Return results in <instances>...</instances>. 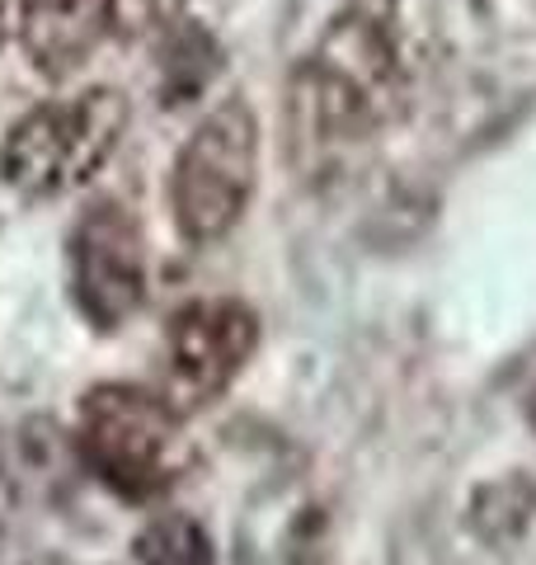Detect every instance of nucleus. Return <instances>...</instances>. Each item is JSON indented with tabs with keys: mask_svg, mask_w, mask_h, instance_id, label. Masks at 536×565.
I'll use <instances>...</instances> for the list:
<instances>
[{
	"mask_svg": "<svg viewBox=\"0 0 536 565\" xmlns=\"http://www.w3.org/2000/svg\"><path fill=\"white\" fill-rule=\"evenodd\" d=\"M400 47L382 14L344 10L292 71V132L315 156L349 151L396 114Z\"/></svg>",
	"mask_w": 536,
	"mask_h": 565,
	"instance_id": "obj_1",
	"label": "nucleus"
},
{
	"mask_svg": "<svg viewBox=\"0 0 536 565\" xmlns=\"http://www.w3.org/2000/svg\"><path fill=\"white\" fill-rule=\"evenodd\" d=\"M128 95L114 85L33 104L0 141V180L24 199H62L109 166L128 132Z\"/></svg>",
	"mask_w": 536,
	"mask_h": 565,
	"instance_id": "obj_2",
	"label": "nucleus"
},
{
	"mask_svg": "<svg viewBox=\"0 0 536 565\" xmlns=\"http://www.w3.org/2000/svg\"><path fill=\"white\" fill-rule=\"evenodd\" d=\"M76 444L85 467L122 500H156L189 467L184 415L156 386L104 382L85 392Z\"/></svg>",
	"mask_w": 536,
	"mask_h": 565,
	"instance_id": "obj_3",
	"label": "nucleus"
},
{
	"mask_svg": "<svg viewBox=\"0 0 536 565\" xmlns=\"http://www.w3.org/2000/svg\"><path fill=\"white\" fill-rule=\"evenodd\" d=\"M259 184V118L245 99H222L184 137L170 170V207L179 236L222 241L245 217Z\"/></svg>",
	"mask_w": 536,
	"mask_h": 565,
	"instance_id": "obj_4",
	"label": "nucleus"
},
{
	"mask_svg": "<svg viewBox=\"0 0 536 565\" xmlns=\"http://www.w3.org/2000/svg\"><path fill=\"white\" fill-rule=\"evenodd\" d=\"M259 349L255 311L236 297H199L179 307L165 326L160 344V386L179 415H193L212 405L231 382L245 373V363Z\"/></svg>",
	"mask_w": 536,
	"mask_h": 565,
	"instance_id": "obj_5",
	"label": "nucleus"
},
{
	"mask_svg": "<svg viewBox=\"0 0 536 565\" xmlns=\"http://www.w3.org/2000/svg\"><path fill=\"white\" fill-rule=\"evenodd\" d=\"M71 297L89 326L118 330L147 302V241L141 226L118 203H95L81 212L66 241Z\"/></svg>",
	"mask_w": 536,
	"mask_h": 565,
	"instance_id": "obj_6",
	"label": "nucleus"
},
{
	"mask_svg": "<svg viewBox=\"0 0 536 565\" xmlns=\"http://www.w3.org/2000/svg\"><path fill=\"white\" fill-rule=\"evenodd\" d=\"M104 29L95 0H0V47L29 43L39 66L81 62V47Z\"/></svg>",
	"mask_w": 536,
	"mask_h": 565,
	"instance_id": "obj_7",
	"label": "nucleus"
},
{
	"mask_svg": "<svg viewBox=\"0 0 536 565\" xmlns=\"http://www.w3.org/2000/svg\"><path fill=\"white\" fill-rule=\"evenodd\" d=\"M137 565H212V537L189 514H156L132 542Z\"/></svg>",
	"mask_w": 536,
	"mask_h": 565,
	"instance_id": "obj_8",
	"label": "nucleus"
},
{
	"mask_svg": "<svg viewBox=\"0 0 536 565\" xmlns=\"http://www.w3.org/2000/svg\"><path fill=\"white\" fill-rule=\"evenodd\" d=\"M184 6L189 0H104V29H114L118 39H147L174 24Z\"/></svg>",
	"mask_w": 536,
	"mask_h": 565,
	"instance_id": "obj_9",
	"label": "nucleus"
},
{
	"mask_svg": "<svg viewBox=\"0 0 536 565\" xmlns=\"http://www.w3.org/2000/svg\"><path fill=\"white\" fill-rule=\"evenodd\" d=\"M527 419H532V429H536V382H532V396H527Z\"/></svg>",
	"mask_w": 536,
	"mask_h": 565,
	"instance_id": "obj_10",
	"label": "nucleus"
}]
</instances>
